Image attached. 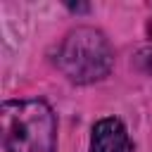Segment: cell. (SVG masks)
<instances>
[{"mask_svg":"<svg viewBox=\"0 0 152 152\" xmlns=\"http://www.w3.org/2000/svg\"><path fill=\"white\" fill-rule=\"evenodd\" d=\"M5 152H55V116L43 100H10L2 104Z\"/></svg>","mask_w":152,"mask_h":152,"instance_id":"cell-1","label":"cell"},{"mask_svg":"<svg viewBox=\"0 0 152 152\" xmlns=\"http://www.w3.org/2000/svg\"><path fill=\"white\" fill-rule=\"evenodd\" d=\"M57 64L66 78L74 83H93L109 74L112 69V48L97 28L81 26L74 28L57 52Z\"/></svg>","mask_w":152,"mask_h":152,"instance_id":"cell-2","label":"cell"},{"mask_svg":"<svg viewBox=\"0 0 152 152\" xmlns=\"http://www.w3.org/2000/svg\"><path fill=\"white\" fill-rule=\"evenodd\" d=\"M90 152H133L124 124L119 119H114V116L100 119L93 126Z\"/></svg>","mask_w":152,"mask_h":152,"instance_id":"cell-3","label":"cell"},{"mask_svg":"<svg viewBox=\"0 0 152 152\" xmlns=\"http://www.w3.org/2000/svg\"><path fill=\"white\" fill-rule=\"evenodd\" d=\"M138 64H140L147 74H152V48H145V50L138 52Z\"/></svg>","mask_w":152,"mask_h":152,"instance_id":"cell-4","label":"cell"}]
</instances>
